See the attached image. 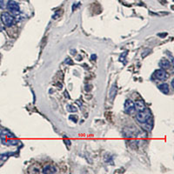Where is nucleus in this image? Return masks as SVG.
<instances>
[{
	"instance_id": "nucleus-1",
	"label": "nucleus",
	"mask_w": 174,
	"mask_h": 174,
	"mask_svg": "<svg viewBox=\"0 0 174 174\" xmlns=\"http://www.w3.org/2000/svg\"><path fill=\"white\" fill-rule=\"evenodd\" d=\"M0 138L3 144L6 145H17L18 144V141L14 134L7 129H4L2 131H0Z\"/></svg>"
},
{
	"instance_id": "nucleus-2",
	"label": "nucleus",
	"mask_w": 174,
	"mask_h": 174,
	"mask_svg": "<svg viewBox=\"0 0 174 174\" xmlns=\"http://www.w3.org/2000/svg\"><path fill=\"white\" fill-rule=\"evenodd\" d=\"M1 20H2L3 24L7 27L12 26L15 22V18L13 17V16H12L8 12H3L1 14Z\"/></svg>"
},
{
	"instance_id": "nucleus-3",
	"label": "nucleus",
	"mask_w": 174,
	"mask_h": 174,
	"mask_svg": "<svg viewBox=\"0 0 174 174\" xmlns=\"http://www.w3.org/2000/svg\"><path fill=\"white\" fill-rule=\"evenodd\" d=\"M136 117H137V120L139 123H145V122H147L150 119V117H151V112H150L149 110L145 109L143 112H138Z\"/></svg>"
},
{
	"instance_id": "nucleus-4",
	"label": "nucleus",
	"mask_w": 174,
	"mask_h": 174,
	"mask_svg": "<svg viewBox=\"0 0 174 174\" xmlns=\"http://www.w3.org/2000/svg\"><path fill=\"white\" fill-rule=\"evenodd\" d=\"M6 7H7L8 11H10L12 14L19 13V11H20L19 5L17 2H15L14 0H9L8 3H7Z\"/></svg>"
},
{
	"instance_id": "nucleus-5",
	"label": "nucleus",
	"mask_w": 174,
	"mask_h": 174,
	"mask_svg": "<svg viewBox=\"0 0 174 174\" xmlns=\"http://www.w3.org/2000/svg\"><path fill=\"white\" fill-rule=\"evenodd\" d=\"M145 109H146V106H145V102L143 100H138L134 104V110H136L138 112H143Z\"/></svg>"
},
{
	"instance_id": "nucleus-6",
	"label": "nucleus",
	"mask_w": 174,
	"mask_h": 174,
	"mask_svg": "<svg viewBox=\"0 0 174 174\" xmlns=\"http://www.w3.org/2000/svg\"><path fill=\"white\" fill-rule=\"evenodd\" d=\"M125 111L127 113H131L134 111V103L130 99H127L125 103Z\"/></svg>"
},
{
	"instance_id": "nucleus-7",
	"label": "nucleus",
	"mask_w": 174,
	"mask_h": 174,
	"mask_svg": "<svg viewBox=\"0 0 174 174\" xmlns=\"http://www.w3.org/2000/svg\"><path fill=\"white\" fill-rule=\"evenodd\" d=\"M155 76L158 79L160 80H165L166 78H167V74L165 72V70L163 69H160V70H157L155 72Z\"/></svg>"
},
{
	"instance_id": "nucleus-8",
	"label": "nucleus",
	"mask_w": 174,
	"mask_h": 174,
	"mask_svg": "<svg viewBox=\"0 0 174 174\" xmlns=\"http://www.w3.org/2000/svg\"><path fill=\"white\" fill-rule=\"evenodd\" d=\"M160 66L163 70H167L171 67V63L167 59H162L160 62Z\"/></svg>"
},
{
	"instance_id": "nucleus-9",
	"label": "nucleus",
	"mask_w": 174,
	"mask_h": 174,
	"mask_svg": "<svg viewBox=\"0 0 174 174\" xmlns=\"http://www.w3.org/2000/svg\"><path fill=\"white\" fill-rule=\"evenodd\" d=\"M159 89L160 90V91L163 92L164 94H168V93H169V91H170L168 85L165 84V83L160 85V86H159Z\"/></svg>"
},
{
	"instance_id": "nucleus-10",
	"label": "nucleus",
	"mask_w": 174,
	"mask_h": 174,
	"mask_svg": "<svg viewBox=\"0 0 174 174\" xmlns=\"http://www.w3.org/2000/svg\"><path fill=\"white\" fill-rule=\"evenodd\" d=\"M43 173H56V170L51 165H47L43 169Z\"/></svg>"
},
{
	"instance_id": "nucleus-11",
	"label": "nucleus",
	"mask_w": 174,
	"mask_h": 174,
	"mask_svg": "<svg viewBox=\"0 0 174 174\" xmlns=\"http://www.w3.org/2000/svg\"><path fill=\"white\" fill-rule=\"evenodd\" d=\"M4 8V0H0V9Z\"/></svg>"
},
{
	"instance_id": "nucleus-12",
	"label": "nucleus",
	"mask_w": 174,
	"mask_h": 174,
	"mask_svg": "<svg viewBox=\"0 0 174 174\" xmlns=\"http://www.w3.org/2000/svg\"><path fill=\"white\" fill-rule=\"evenodd\" d=\"M0 131H1V130H0Z\"/></svg>"
}]
</instances>
